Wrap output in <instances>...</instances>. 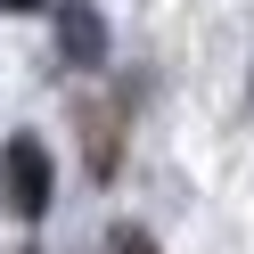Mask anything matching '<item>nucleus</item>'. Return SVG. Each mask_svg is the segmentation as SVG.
I'll return each instance as SVG.
<instances>
[{"label":"nucleus","instance_id":"f257e3e1","mask_svg":"<svg viewBox=\"0 0 254 254\" xmlns=\"http://www.w3.org/2000/svg\"><path fill=\"white\" fill-rule=\"evenodd\" d=\"M0 205H8L17 221L50 213V148H41L33 131H17L8 148H0Z\"/></svg>","mask_w":254,"mask_h":254},{"label":"nucleus","instance_id":"f03ea898","mask_svg":"<svg viewBox=\"0 0 254 254\" xmlns=\"http://www.w3.org/2000/svg\"><path fill=\"white\" fill-rule=\"evenodd\" d=\"M58 41H66L74 66H99V58H107V25H99V8H90V0H58Z\"/></svg>","mask_w":254,"mask_h":254},{"label":"nucleus","instance_id":"7ed1b4c3","mask_svg":"<svg viewBox=\"0 0 254 254\" xmlns=\"http://www.w3.org/2000/svg\"><path fill=\"white\" fill-rule=\"evenodd\" d=\"M107 254H156V238H148V230H115V238H107Z\"/></svg>","mask_w":254,"mask_h":254},{"label":"nucleus","instance_id":"20e7f679","mask_svg":"<svg viewBox=\"0 0 254 254\" xmlns=\"http://www.w3.org/2000/svg\"><path fill=\"white\" fill-rule=\"evenodd\" d=\"M0 8H8V17H33V8H50V0H0Z\"/></svg>","mask_w":254,"mask_h":254}]
</instances>
